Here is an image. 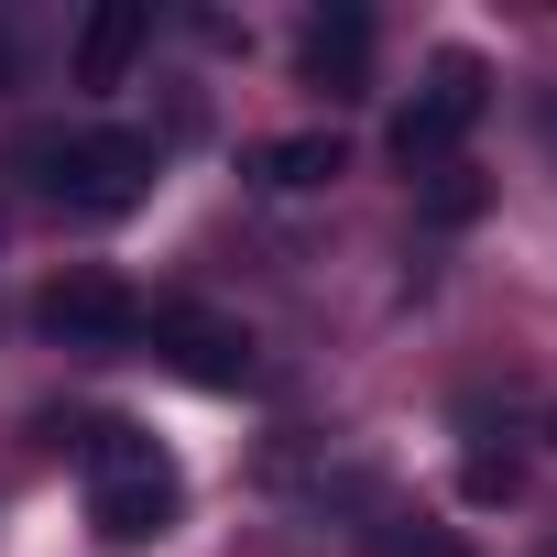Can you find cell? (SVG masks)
I'll list each match as a JSON object with an SVG mask.
<instances>
[{
	"mask_svg": "<svg viewBox=\"0 0 557 557\" xmlns=\"http://www.w3.org/2000/svg\"><path fill=\"white\" fill-rule=\"evenodd\" d=\"M23 175H34L55 208H77V219H121V208H143V186H153V143H143V132H34V143H23Z\"/></svg>",
	"mask_w": 557,
	"mask_h": 557,
	"instance_id": "1",
	"label": "cell"
},
{
	"mask_svg": "<svg viewBox=\"0 0 557 557\" xmlns=\"http://www.w3.org/2000/svg\"><path fill=\"white\" fill-rule=\"evenodd\" d=\"M175 503H186V481H175V459L143 437V426H88V524L99 535H121V546H143V535H164L175 524Z\"/></svg>",
	"mask_w": 557,
	"mask_h": 557,
	"instance_id": "2",
	"label": "cell"
},
{
	"mask_svg": "<svg viewBox=\"0 0 557 557\" xmlns=\"http://www.w3.org/2000/svg\"><path fill=\"white\" fill-rule=\"evenodd\" d=\"M481 110H492V66H481V55H437L426 88L394 110V164H405V175H448V153L470 143Z\"/></svg>",
	"mask_w": 557,
	"mask_h": 557,
	"instance_id": "3",
	"label": "cell"
},
{
	"mask_svg": "<svg viewBox=\"0 0 557 557\" xmlns=\"http://www.w3.org/2000/svg\"><path fill=\"white\" fill-rule=\"evenodd\" d=\"M34 329L66 339V350H132L153 329V307L132 285H110V273H55V285L34 296Z\"/></svg>",
	"mask_w": 557,
	"mask_h": 557,
	"instance_id": "4",
	"label": "cell"
},
{
	"mask_svg": "<svg viewBox=\"0 0 557 557\" xmlns=\"http://www.w3.org/2000/svg\"><path fill=\"white\" fill-rule=\"evenodd\" d=\"M153 339H164V361H175L186 383H208V394L251 383V329H230V318H197V307H164V318H153Z\"/></svg>",
	"mask_w": 557,
	"mask_h": 557,
	"instance_id": "5",
	"label": "cell"
},
{
	"mask_svg": "<svg viewBox=\"0 0 557 557\" xmlns=\"http://www.w3.org/2000/svg\"><path fill=\"white\" fill-rule=\"evenodd\" d=\"M143 45H153V12H143V0H99V12L77 23V88H121Z\"/></svg>",
	"mask_w": 557,
	"mask_h": 557,
	"instance_id": "6",
	"label": "cell"
},
{
	"mask_svg": "<svg viewBox=\"0 0 557 557\" xmlns=\"http://www.w3.org/2000/svg\"><path fill=\"white\" fill-rule=\"evenodd\" d=\"M296 66H307V88L350 99V88L372 77V23H361V12H318V23H307V45H296Z\"/></svg>",
	"mask_w": 557,
	"mask_h": 557,
	"instance_id": "7",
	"label": "cell"
},
{
	"mask_svg": "<svg viewBox=\"0 0 557 557\" xmlns=\"http://www.w3.org/2000/svg\"><path fill=\"white\" fill-rule=\"evenodd\" d=\"M329 175H350V143H339V132H285V143H262V153H251V186H273V197L329 186Z\"/></svg>",
	"mask_w": 557,
	"mask_h": 557,
	"instance_id": "8",
	"label": "cell"
},
{
	"mask_svg": "<svg viewBox=\"0 0 557 557\" xmlns=\"http://www.w3.org/2000/svg\"><path fill=\"white\" fill-rule=\"evenodd\" d=\"M470 208H481V186H470V175L448 164V175H437V219H470Z\"/></svg>",
	"mask_w": 557,
	"mask_h": 557,
	"instance_id": "9",
	"label": "cell"
},
{
	"mask_svg": "<svg viewBox=\"0 0 557 557\" xmlns=\"http://www.w3.org/2000/svg\"><path fill=\"white\" fill-rule=\"evenodd\" d=\"M12 77H23V34H12V23H0V88H12Z\"/></svg>",
	"mask_w": 557,
	"mask_h": 557,
	"instance_id": "10",
	"label": "cell"
},
{
	"mask_svg": "<svg viewBox=\"0 0 557 557\" xmlns=\"http://www.w3.org/2000/svg\"><path fill=\"white\" fill-rule=\"evenodd\" d=\"M546 448H557V416H546Z\"/></svg>",
	"mask_w": 557,
	"mask_h": 557,
	"instance_id": "11",
	"label": "cell"
}]
</instances>
